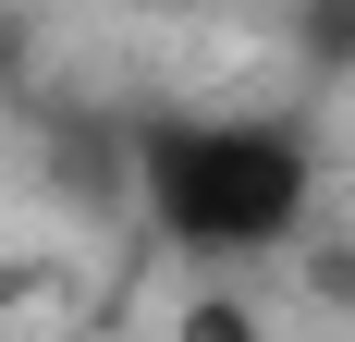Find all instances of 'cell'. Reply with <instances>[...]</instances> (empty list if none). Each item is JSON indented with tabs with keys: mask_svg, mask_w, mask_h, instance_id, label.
<instances>
[{
	"mask_svg": "<svg viewBox=\"0 0 355 342\" xmlns=\"http://www.w3.org/2000/svg\"><path fill=\"white\" fill-rule=\"evenodd\" d=\"M184 342H257V318L233 306V294H196V306H184Z\"/></svg>",
	"mask_w": 355,
	"mask_h": 342,
	"instance_id": "7a4b0ae2",
	"label": "cell"
},
{
	"mask_svg": "<svg viewBox=\"0 0 355 342\" xmlns=\"http://www.w3.org/2000/svg\"><path fill=\"white\" fill-rule=\"evenodd\" d=\"M135 196L184 257H257L306 220V135L245 110H172L135 135Z\"/></svg>",
	"mask_w": 355,
	"mask_h": 342,
	"instance_id": "6da1fadb",
	"label": "cell"
}]
</instances>
